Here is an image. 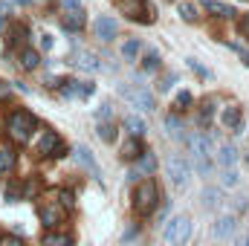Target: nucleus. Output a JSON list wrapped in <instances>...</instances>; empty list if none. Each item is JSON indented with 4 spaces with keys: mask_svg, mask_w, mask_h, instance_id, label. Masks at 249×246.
<instances>
[{
    "mask_svg": "<svg viewBox=\"0 0 249 246\" xmlns=\"http://www.w3.org/2000/svg\"><path fill=\"white\" fill-rule=\"evenodd\" d=\"M157 206H160V185L154 180H139L133 188V211L139 217H148L157 211Z\"/></svg>",
    "mask_w": 249,
    "mask_h": 246,
    "instance_id": "1",
    "label": "nucleus"
},
{
    "mask_svg": "<svg viewBox=\"0 0 249 246\" xmlns=\"http://www.w3.org/2000/svg\"><path fill=\"white\" fill-rule=\"evenodd\" d=\"M6 130H9V136H12V142H29V136L38 130V119L29 113V110H12L9 113V119H6Z\"/></svg>",
    "mask_w": 249,
    "mask_h": 246,
    "instance_id": "2",
    "label": "nucleus"
},
{
    "mask_svg": "<svg viewBox=\"0 0 249 246\" xmlns=\"http://www.w3.org/2000/svg\"><path fill=\"white\" fill-rule=\"evenodd\" d=\"M165 244L168 246H186L191 238V217L188 214H177L165 223V232H162Z\"/></svg>",
    "mask_w": 249,
    "mask_h": 246,
    "instance_id": "3",
    "label": "nucleus"
},
{
    "mask_svg": "<svg viewBox=\"0 0 249 246\" xmlns=\"http://www.w3.org/2000/svg\"><path fill=\"white\" fill-rule=\"evenodd\" d=\"M113 6L122 12L127 20H139V23H154V9L145 0H113Z\"/></svg>",
    "mask_w": 249,
    "mask_h": 246,
    "instance_id": "4",
    "label": "nucleus"
},
{
    "mask_svg": "<svg viewBox=\"0 0 249 246\" xmlns=\"http://www.w3.org/2000/svg\"><path fill=\"white\" fill-rule=\"evenodd\" d=\"M165 171H168L171 183L177 185V188L188 185V177H191V165H188V159H183L180 154H171V157H168V162H165Z\"/></svg>",
    "mask_w": 249,
    "mask_h": 246,
    "instance_id": "5",
    "label": "nucleus"
},
{
    "mask_svg": "<svg viewBox=\"0 0 249 246\" xmlns=\"http://www.w3.org/2000/svg\"><path fill=\"white\" fill-rule=\"evenodd\" d=\"M55 87L61 90L64 99H87V96L96 93V84H90V81H75V78H64Z\"/></svg>",
    "mask_w": 249,
    "mask_h": 246,
    "instance_id": "6",
    "label": "nucleus"
},
{
    "mask_svg": "<svg viewBox=\"0 0 249 246\" xmlns=\"http://www.w3.org/2000/svg\"><path fill=\"white\" fill-rule=\"evenodd\" d=\"M38 154H44V157H67V145H64V139L55 130H44V136L38 142Z\"/></svg>",
    "mask_w": 249,
    "mask_h": 246,
    "instance_id": "7",
    "label": "nucleus"
},
{
    "mask_svg": "<svg viewBox=\"0 0 249 246\" xmlns=\"http://www.w3.org/2000/svg\"><path fill=\"white\" fill-rule=\"evenodd\" d=\"M38 217H41V223L47 229H55V226H61L64 220H67V211H64L61 203H44L38 209Z\"/></svg>",
    "mask_w": 249,
    "mask_h": 246,
    "instance_id": "8",
    "label": "nucleus"
},
{
    "mask_svg": "<svg viewBox=\"0 0 249 246\" xmlns=\"http://www.w3.org/2000/svg\"><path fill=\"white\" fill-rule=\"evenodd\" d=\"M154 171H157V157H154L151 151H145V154L136 159V168L127 174V180L136 183V180H142V174H154Z\"/></svg>",
    "mask_w": 249,
    "mask_h": 246,
    "instance_id": "9",
    "label": "nucleus"
},
{
    "mask_svg": "<svg viewBox=\"0 0 249 246\" xmlns=\"http://www.w3.org/2000/svg\"><path fill=\"white\" fill-rule=\"evenodd\" d=\"M220 124L229 127V130H235V133H241V130H244V113H241V107H238V105L223 107V113H220Z\"/></svg>",
    "mask_w": 249,
    "mask_h": 246,
    "instance_id": "10",
    "label": "nucleus"
},
{
    "mask_svg": "<svg viewBox=\"0 0 249 246\" xmlns=\"http://www.w3.org/2000/svg\"><path fill=\"white\" fill-rule=\"evenodd\" d=\"M188 145H191V154H194L197 162H206V159H209V154H212V142H209L203 133L188 136Z\"/></svg>",
    "mask_w": 249,
    "mask_h": 246,
    "instance_id": "11",
    "label": "nucleus"
},
{
    "mask_svg": "<svg viewBox=\"0 0 249 246\" xmlns=\"http://www.w3.org/2000/svg\"><path fill=\"white\" fill-rule=\"evenodd\" d=\"M93 29H96V35H99L102 41H113V38H116V20L107 18V15H99V18L93 20Z\"/></svg>",
    "mask_w": 249,
    "mask_h": 246,
    "instance_id": "12",
    "label": "nucleus"
},
{
    "mask_svg": "<svg viewBox=\"0 0 249 246\" xmlns=\"http://www.w3.org/2000/svg\"><path fill=\"white\" fill-rule=\"evenodd\" d=\"M235 229H238L235 214H223V217L214 223V238H217V241H226V238H232V235H235Z\"/></svg>",
    "mask_w": 249,
    "mask_h": 246,
    "instance_id": "13",
    "label": "nucleus"
},
{
    "mask_svg": "<svg viewBox=\"0 0 249 246\" xmlns=\"http://www.w3.org/2000/svg\"><path fill=\"white\" fill-rule=\"evenodd\" d=\"M84 23H87V18H84V9H78V12H67L61 20V26L67 32H81L84 29Z\"/></svg>",
    "mask_w": 249,
    "mask_h": 246,
    "instance_id": "14",
    "label": "nucleus"
},
{
    "mask_svg": "<svg viewBox=\"0 0 249 246\" xmlns=\"http://www.w3.org/2000/svg\"><path fill=\"white\" fill-rule=\"evenodd\" d=\"M75 159H78V162H81L84 168H90V174H93L96 180L102 177V171H99V165H96V159H93V154H90V151H87L84 145H78V148H75Z\"/></svg>",
    "mask_w": 249,
    "mask_h": 246,
    "instance_id": "15",
    "label": "nucleus"
},
{
    "mask_svg": "<svg viewBox=\"0 0 249 246\" xmlns=\"http://www.w3.org/2000/svg\"><path fill=\"white\" fill-rule=\"evenodd\" d=\"M127 96L133 99V105H136V107H142V110H148V113H151V110H157V102H154V96H151L148 90H136V93H127Z\"/></svg>",
    "mask_w": 249,
    "mask_h": 246,
    "instance_id": "16",
    "label": "nucleus"
},
{
    "mask_svg": "<svg viewBox=\"0 0 249 246\" xmlns=\"http://www.w3.org/2000/svg\"><path fill=\"white\" fill-rule=\"evenodd\" d=\"M15 162H18L15 148H12V145H3V148H0V174H9V171L15 168Z\"/></svg>",
    "mask_w": 249,
    "mask_h": 246,
    "instance_id": "17",
    "label": "nucleus"
},
{
    "mask_svg": "<svg viewBox=\"0 0 249 246\" xmlns=\"http://www.w3.org/2000/svg\"><path fill=\"white\" fill-rule=\"evenodd\" d=\"M142 154H145V148H142L139 136H130V139L122 145V157H124V159H139Z\"/></svg>",
    "mask_w": 249,
    "mask_h": 246,
    "instance_id": "18",
    "label": "nucleus"
},
{
    "mask_svg": "<svg viewBox=\"0 0 249 246\" xmlns=\"http://www.w3.org/2000/svg\"><path fill=\"white\" fill-rule=\"evenodd\" d=\"M41 244L44 246H72V235H64V232H47V235H41Z\"/></svg>",
    "mask_w": 249,
    "mask_h": 246,
    "instance_id": "19",
    "label": "nucleus"
},
{
    "mask_svg": "<svg viewBox=\"0 0 249 246\" xmlns=\"http://www.w3.org/2000/svg\"><path fill=\"white\" fill-rule=\"evenodd\" d=\"M217 162H220L223 168H232V165L238 162V151H235V145H223V148L217 151Z\"/></svg>",
    "mask_w": 249,
    "mask_h": 246,
    "instance_id": "20",
    "label": "nucleus"
},
{
    "mask_svg": "<svg viewBox=\"0 0 249 246\" xmlns=\"http://www.w3.org/2000/svg\"><path fill=\"white\" fill-rule=\"evenodd\" d=\"M124 130H127L130 136H139V139H142L148 127H145V122H142L139 116H133V113H130V116H124Z\"/></svg>",
    "mask_w": 249,
    "mask_h": 246,
    "instance_id": "21",
    "label": "nucleus"
},
{
    "mask_svg": "<svg viewBox=\"0 0 249 246\" xmlns=\"http://www.w3.org/2000/svg\"><path fill=\"white\" fill-rule=\"evenodd\" d=\"M72 64L81 67V70H99V67H102V64L96 61L93 53H75V55H72Z\"/></svg>",
    "mask_w": 249,
    "mask_h": 246,
    "instance_id": "22",
    "label": "nucleus"
},
{
    "mask_svg": "<svg viewBox=\"0 0 249 246\" xmlns=\"http://www.w3.org/2000/svg\"><path fill=\"white\" fill-rule=\"evenodd\" d=\"M116 136H119V133H116V124H113V122H99V139H102V142L113 145V142H116Z\"/></svg>",
    "mask_w": 249,
    "mask_h": 246,
    "instance_id": "23",
    "label": "nucleus"
},
{
    "mask_svg": "<svg viewBox=\"0 0 249 246\" xmlns=\"http://www.w3.org/2000/svg\"><path fill=\"white\" fill-rule=\"evenodd\" d=\"M206 6H209V12H214V15H217V18H223V20L235 18V9H232V6H226V3H214V0H206Z\"/></svg>",
    "mask_w": 249,
    "mask_h": 246,
    "instance_id": "24",
    "label": "nucleus"
},
{
    "mask_svg": "<svg viewBox=\"0 0 249 246\" xmlns=\"http://www.w3.org/2000/svg\"><path fill=\"white\" fill-rule=\"evenodd\" d=\"M165 127H168V133H171L174 139H183V119H180L177 113L165 116Z\"/></svg>",
    "mask_w": 249,
    "mask_h": 246,
    "instance_id": "25",
    "label": "nucleus"
},
{
    "mask_svg": "<svg viewBox=\"0 0 249 246\" xmlns=\"http://www.w3.org/2000/svg\"><path fill=\"white\" fill-rule=\"evenodd\" d=\"M20 64H23V70H35V67L41 64V55H38L35 50L23 47V53H20Z\"/></svg>",
    "mask_w": 249,
    "mask_h": 246,
    "instance_id": "26",
    "label": "nucleus"
},
{
    "mask_svg": "<svg viewBox=\"0 0 249 246\" xmlns=\"http://www.w3.org/2000/svg\"><path fill=\"white\" fill-rule=\"evenodd\" d=\"M9 44H12V47H23V44H26V26H23V23H20V26H18V23L12 26V32H9Z\"/></svg>",
    "mask_w": 249,
    "mask_h": 246,
    "instance_id": "27",
    "label": "nucleus"
},
{
    "mask_svg": "<svg viewBox=\"0 0 249 246\" xmlns=\"http://www.w3.org/2000/svg\"><path fill=\"white\" fill-rule=\"evenodd\" d=\"M38 191H41V183H38L35 177H26V183L20 185V197H23V200H32Z\"/></svg>",
    "mask_w": 249,
    "mask_h": 246,
    "instance_id": "28",
    "label": "nucleus"
},
{
    "mask_svg": "<svg viewBox=\"0 0 249 246\" xmlns=\"http://www.w3.org/2000/svg\"><path fill=\"white\" fill-rule=\"evenodd\" d=\"M139 50H142V44L136 41V38H130L127 44L122 47V55H124V61H136V55H139Z\"/></svg>",
    "mask_w": 249,
    "mask_h": 246,
    "instance_id": "29",
    "label": "nucleus"
},
{
    "mask_svg": "<svg viewBox=\"0 0 249 246\" xmlns=\"http://www.w3.org/2000/svg\"><path fill=\"white\" fill-rule=\"evenodd\" d=\"M177 12L183 15V20H188V23H194V20L200 18V15H197V9H194L191 3H180V6H177Z\"/></svg>",
    "mask_w": 249,
    "mask_h": 246,
    "instance_id": "30",
    "label": "nucleus"
},
{
    "mask_svg": "<svg viewBox=\"0 0 249 246\" xmlns=\"http://www.w3.org/2000/svg\"><path fill=\"white\" fill-rule=\"evenodd\" d=\"M58 203L67 206V209H72L75 206V191L72 188H58Z\"/></svg>",
    "mask_w": 249,
    "mask_h": 246,
    "instance_id": "31",
    "label": "nucleus"
},
{
    "mask_svg": "<svg viewBox=\"0 0 249 246\" xmlns=\"http://www.w3.org/2000/svg\"><path fill=\"white\" fill-rule=\"evenodd\" d=\"M142 67H145L148 72H157V70H160V55H157V53L151 50V53H148V55L142 58Z\"/></svg>",
    "mask_w": 249,
    "mask_h": 246,
    "instance_id": "32",
    "label": "nucleus"
},
{
    "mask_svg": "<svg viewBox=\"0 0 249 246\" xmlns=\"http://www.w3.org/2000/svg\"><path fill=\"white\" fill-rule=\"evenodd\" d=\"M96 119H99V122H113V107H110V105H102V107L96 110Z\"/></svg>",
    "mask_w": 249,
    "mask_h": 246,
    "instance_id": "33",
    "label": "nucleus"
},
{
    "mask_svg": "<svg viewBox=\"0 0 249 246\" xmlns=\"http://www.w3.org/2000/svg\"><path fill=\"white\" fill-rule=\"evenodd\" d=\"M220 183L226 185V188H235V185H238V174H235L232 168H226V171H223V177H220Z\"/></svg>",
    "mask_w": 249,
    "mask_h": 246,
    "instance_id": "34",
    "label": "nucleus"
},
{
    "mask_svg": "<svg viewBox=\"0 0 249 246\" xmlns=\"http://www.w3.org/2000/svg\"><path fill=\"white\" fill-rule=\"evenodd\" d=\"M203 203L212 209V206L217 203V191H214V188H206V191H203Z\"/></svg>",
    "mask_w": 249,
    "mask_h": 246,
    "instance_id": "35",
    "label": "nucleus"
},
{
    "mask_svg": "<svg viewBox=\"0 0 249 246\" xmlns=\"http://www.w3.org/2000/svg\"><path fill=\"white\" fill-rule=\"evenodd\" d=\"M12 84H6V81H0V102H12Z\"/></svg>",
    "mask_w": 249,
    "mask_h": 246,
    "instance_id": "36",
    "label": "nucleus"
},
{
    "mask_svg": "<svg viewBox=\"0 0 249 246\" xmlns=\"http://www.w3.org/2000/svg\"><path fill=\"white\" fill-rule=\"evenodd\" d=\"M188 67H191V70H194V72H197V75H203V78H212V72H209V70H206V67H200V64L194 61V58H188Z\"/></svg>",
    "mask_w": 249,
    "mask_h": 246,
    "instance_id": "37",
    "label": "nucleus"
},
{
    "mask_svg": "<svg viewBox=\"0 0 249 246\" xmlns=\"http://www.w3.org/2000/svg\"><path fill=\"white\" fill-rule=\"evenodd\" d=\"M188 105H191V93H186V90H183V93L177 96V107H180V110H186Z\"/></svg>",
    "mask_w": 249,
    "mask_h": 246,
    "instance_id": "38",
    "label": "nucleus"
},
{
    "mask_svg": "<svg viewBox=\"0 0 249 246\" xmlns=\"http://www.w3.org/2000/svg\"><path fill=\"white\" fill-rule=\"evenodd\" d=\"M64 12H78L81 9V0H61Z\"/></svg>",
    "mask_w": 249,
    "mask_h": 246,
    "instance_id": "39",
    "label": "nucleus"
},
{
    "mask_svg": "<svg viewBox=\"0 0 249 246\" xmlns=\"http://www.w3.org/2000/svg\"><path fill=\"white\" fill-rule=\"evenodd\" d=\"M174 81H177V75H165V78L160 81V90H162V93H165V90H171V84H174Z\"/></svg>",
    "mask_w": 249,
    "mask_h": 246,
    "instance_id": "40",
    "label": "nucleus"
},
{
    "mask_svg": "<svg viewBox=\"0 0 249 246\" xmlns=\"http://www.w3.org/2000/svg\"><path fill=\"white\" fill-rule=\"evenodd\" d=\"M238 29H241V35H244V38H249V15H244V18H241Z\"/></svg>",
    "mask_w": 249,
    "mask_h": 246,
    "instance_id": "41",
    "label": "nucleus"
},
{
    "mask_svg": "<svg viewBox=\"0 0 249 246\" xmlns=\"http://www.w3.org/2000/svg\"><path fill=\"white\" fill-rule=\"evenodd\" d=\"M41 47L44 50H53V35H41Z\"/></svg>",
    "mask_w": 249,
    "mask_h": 246,
    "instance_id": "42",
    "label": "nucleus"
},
{
    "mask_svg": "<svg viewBox=\"0 0 249 246\" xmlns=\"http://www.w3.org/2000/svg\"><path fill=\"white\" fill-rule=\"evenodd\" d=\"M235 246H249V235H244V238H241V241H238Z\"/></svg>",
    "mask_w": 249,
    "mask_h": 246,
    "instance_id": "43",
    "label": "nucleus"
},
{
    "mask_svg": "<svg viewBox=\"0 0 249 246\" xmlns=\"http://www.w3.org/2000/svg\"><path fill=\"white\" fill-rule=\"evenodd\" d=\"M6 12H9V6H6V3H3V0H0V15H3V18H6Z\"/></svg>",
    "mask_w": 249,
    "mask_h": 246,
    "instance_id": "44",
    "label": "nucleus"
},
{
    "mask_svg": "<svg viewBox=\"0 0 249 246\" xmlns=\"http://www.w3.org/2000/svg\"><path fill=\"white\" fill-rule=\"evenodd\" d=\"M6 246H23V241H18V238H15V241H6Z\"/></svg>",
    "mask_w": 249,
    "mask_h": 246,
    "instance_id": "45",
    "label": "nucleus"
},
{
    "mask_svg": "<svg viewBox=\"0 0 249 246\" xmlns=\"http://www.w3.org/2000/svg\"><path fill=\"white\" fill-rule=\"evenodd\" d=\"M241 55H244V61L249 64V53H247V50H241Z\"/></svg>",
    "mask_w": 249,
    "mask_h": 246,
    "instance_id": "46",
    "label": "nucleus"
},
{
    "mask_svg": "<svg viewBox=\"0 0 249 246\" xmlns=\"http://www.w3.org/2000/svg\"><path fill=\"white\" fill-rule=\"evenodd\" d=\"M15 3H20V6H26V3H32V0H15Z\"/></svg>",
    "mask_w": 249,
    "mask_h": 246,
    "instance_id": "47",
    "label": "nucleus"
},
{
    "mask_svg": "<svg viewBox=\"0 0 249 246\" xmlns=\"http://www.w3.org/2000/svg\"><path fill=\"white\" fill-rule=\"evenodd\" d=\"M3 20H6V18H3V15H0V29H3Z\"/></svg>",
    "mask_w": 249,
    "mask_h": 246,
    "instance_id": "48",
    "label": "nucleus"
},
{
    "mask_svg": "<svg viewBox=\"0 0 249 246\" xmlns=\"http://www.w3.org/2000/svg\"><path fill=\"white\" fill-rule=\"evenodd\" d=\"M0 244H3V235H0Z\"/></svg>",
    "mask_w": 249,
    "mask_h": 246,
    "instance_id": "49",
    "label": "nucleus"
},
{
    "mask_svg": "<svg viewBox=\"0 0 249 246\" xmlns=\"http://www.w3.org/2000/svg\"><path fill=\"white\" fill-rule=\"evenodd\" d=\"M0 130H3V124H0Z\"/></svg>",
    "mask_w": 249,
    "mask_h": 246,
    "instance_id": "50",
    "label": "nucleus"
}]
</instances>
